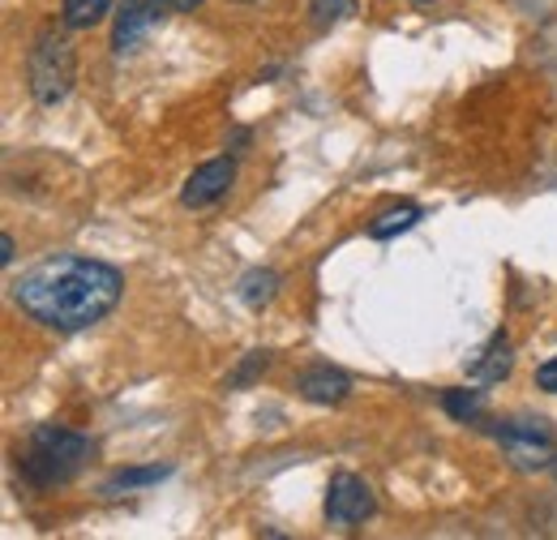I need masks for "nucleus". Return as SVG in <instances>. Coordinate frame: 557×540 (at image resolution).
<instances>
[{
	"instance_id": "nucleus-19",
	"label": "nucleus",
	"mask_w": 557,
	"mask_h": 540,
	"mask_svg": "<svg viewBox=\"0 0 557 540\" xmlns=\"http://www.w3.org/2000/svg\"><path fill=\"white\" fill-rule=\"evenodd\" d=\"M163 4H168L172 13H194V9L202 4V0H163Z\"/></svg>"
},
{
	"instance_id": "nucleus-14",
	"label": "nucleus",
	"mask_w": 557,
	"mask_h": 540,
	"mask_svg": "<svg viewBox=\"0 0 557 540\" xmlns=\"http://www.w3.org/2000/svg\"><path fill=\"white\" fill-rule=\"evenodd\" d=\"M442 412L459 425H472L481 412H485V391H468V386H455L442 395Z\"/></svg>"
},
{
	"instance_id": "nucleus-10",
	"label": "nucleus",
	"mask_w": 557,
	"mask_h": 540,
	"mask_svg": "<svg viewBox=\"0 0 557 540\" xmlns=\"http://www.w3.org/2000/svg\"><path fill=\"white\" fill-rule=\"evenodd\" d=\"M236 296L249 309H267L278 296V274L271 267H249L240 274V283H236Z\"/></svg>"
},
{
	"instance_id": "nucleus-7",
	"label": "nucleus",
	"mask_w": 557,
	"mask_h": 540,
	"mask_svg": "<svg viewBox=\"0 0 557 540\" xmlns=\"http://www.w3.org/2000/svg\"><path fill=\"white\" fill-rule=\"evenodd\" d=\"M232 181H236V163H232L227 155H219V159H210L202 168H194V176H189L185 189H181V206H189V210L214 206L232 189Z\"/></svg>"
},
{
	"instance_id": "nucleus-1",
	"label": "nucleus",
	"mask_w": 557,
	"mask_h": 540,
	"mask_svg": "<svg viewBox=\"0 0 557 540\" xmlns=\"http://www.w3.org/2000/svg\"><path fill=\"white\" fill-rule=\"evenodd\" d=\"M125 292V274L86 254H57L13 283V305L48 331H90L103 322Z\"/></svg>"
},
{
	"instance_id": "nucleus-4",
	"label": "nucleus",
	"mask_w": 557,
	"mask_h": 540,
	"mask_svg": "<svg viewBox=\"0 0 557 540\" xmlns=\"http://www.w3.org/2000/svg\"><path fill=\"white\" fill-rule=\"evenodd\" d=\"M493 438L510 451L519 468H554V433L545 429V420H502Z\"/></svg>"
},
{
	"instance_id": "nucleus-17",
	"label": "nucleus",
	"mask_w": 557,
	"mask_h": 540,
	"mask_svg": "<svg viewBox=\"0 0 557 540\" xmlns=\"http://www.w3.org/2000/svg\"><path fill=\"white\" fill-rule=\"evenodd\" d=\"M536 386L545 395H557V356H549L545 365H536Z\"/></svg>"
},
{
	"instance_id": "nucleus-6",
	"label": "nucleus",
	"mask_w": 557,
	"mask_h": 540,
	"mask_svg": "<svg viewBox=\"0 0 557 540\" xmlns=\"http://www.w3.org/2000/svg\"><path fill=\"white\" fill-rule=\"evenodd\" d=\"M163 9H168L163 0H116V13H112V52L116 57L138 52V44L146 39V30L159 22Z\"/></svg>"
},
{
	"instance_id": "nucleus-11",
	"label": "nucleus",
	"mask_w": 557,
	"mask_h": 540,
	"mask_svg": "<svg viewBox=\"0 0 557 540\" xmlns=\"http://www.w3.org/2000/svg\"><path fill=\"white\" fill-rule=\"evenodd\" d=\"M172 476V464H150V468H121L103 480V498H121V493H134V489H146V484H159Z\"/></svg>"
},
{
	"instance_id": "nucleus-22",
	"label": "nucleus",
	"mask_w": 557,
	"mask_h": 540,
	"mask_svg": "<svg viewBox=\"0 0 557 540\" xmlns=\"http://www.w3.org/2000/svg\"><path fill=\"white\" fill-rule=\"evenodd\" d=\"M554 472H557V459H554Z\"/></svg>"
},
{
	"instance_id": "nucleus-5",
	"label": "nucleus",
	"mask_w": 557,
	"mask_h": 540,
	"mask_svg": "<svg viewBox=\"0 0 557 540\" xmlns=\"http://www.w3.org/2000/svg\"><path fill=\"white\" fill-rule=\"evenodd\" d=\"M373 511H377V498H373V489L360 476L351 472L331 476V484H326V519L335 528H356V524L373 519Z\"/></svg>"
},
{
	"instance_id": "nucleus-20",
	"label": "nucleus",
	"mask_w": 557,
	"mask_h": 540,
	"mask_svg": "<svg viewBox=\"0 0 557 540\" xmlns=\"http://www.w3.org/2000/svg\"><path fill=\"white\" fill-rule=\"evenodd\" d=\"M245 146H249V130H236V134H232V150H236V155H240V150H245Z\"/></svg>"
},
{
	"instance_id": "nucleus-2",
	"label": "nucleus",
	"mask_w": 557,
	"mask_h": 540,
	"mask_svg": "<svg viewBox=\"0 0 557 540\" xmlns=\"http://www.w3.org/2000/svg\"><path fill=\"white\" fill-rule=\"evenodd\" d=\"M95 455V442L77 429L65 425H39L30 429L26 446H22V459H17V472L30 489H57V484H70L82 476V468L90 464Z\"/></svg>"
},
{
	"instance_id": "nucleus-12",
	"label": "nucleus",
	"mask_w": 557,
	"mask_h": 540,
	"mask_svg": "<svg viewBox=\"0 0 557 540\" xmlns=\"http://www.w3.org/2000/svg\"><path fill=\"white\" fill-rule=\"evenodd\" d=\"M420 219H424V206H417V202L391 206V210H382V214L369 223V241H391V236H399V232L417 228Z\"/></svg>"
},
{
	"instance_id": "nucleus-21",
	"label": "nucleus",
	"mask_w": 557,
	"mask_h": 540,
	"mask_svg": "<svg viewBox=\"0 0 557 540\" xmlns=\"http://www.w3.org/2000/svg\"><path fill=\"white\" fill-rule=\"evenodd\" d=\"M417 4H433V0H417Z\"/></svg>"
},
{
	"instance_id": "nucleus-23",
	"label": "nucleus",
	"mask_w": 557,
	"mask_h": 540,
	"mask_svg": "<svg viewBox=\"0 0 557 540\" xmlns=\"http://www.w3.org/2000/svg\"><path fill=\"white\" fill-rule=\"evenodd\" d=\"M240 4H249V0H240Z\"/></svg>"
},
{
	"instance_id": "nucleus-13",
	"label": "nucleus",
	"mask_w": 557,
	"mask_h": 540,
	"mask_svg": "<svg viewBox=\"0 0 557 540\" xmlns=\"http://www.w3.org/2000/svg\"><path fill=\"white\" fill-rule=\"evenodd\" d=\"M112 9H116V0H61V22H65L70 30H90V26H99Z\"/></svg>"
},
{
	"instance_id": "nucleus-3",
	"label": "nucleus",
	"mask_w": 557,
	"mask_h": 540,
	"mask_svg": "<svg viewBox=\"0 0 557 540\" xmlns=\"http://www.w3.org/2000/svg\"><path fill=\"white\" fill-rule=\"evenodd\" d=\"M70 30V26H65ZM61 26H44L26 52V82L39 108H57L65 103L77 82V52H73L70 35Z\"/></svg>"
},
{
	"instance_id": "nucleus-16",
	"label": "nucleus",
	"mask_w": 557,
	"mask_h": 540,
	"mask_svg": "<svg viewBox=\"0 0 557 540\" xmlns=\"http://www.w3.org/2000/svg\"><path fill=\"white\" fill-rule=\"evenodd\" d=\"M267 369H271V352H267V347H262V352H245L240 365L227 373V391H245V386H253Z\"/></svg>"
},
{
	"instance_id": "nucleus-8",
	"label": "nucleus",
	"mask_w": 557,
	"mask_h": 540,
	"mask_svg": "<svg viewBox=\"0 0 557 540\" xmlns=\"http://www.w3.org/2000/svg\"><path fill=\"white\" fill-rule=\"evenodd\" d=\"M296 391H300V400H309V404L335 407L351 395V378L344 369H335V365H309V369L296 378Z\"/></svg>"
},
{
	"instance_id": "nucleus-15",
	"label": "nucleus",
	"mask_w": 557,
	"mask_h": 540,
	"mask_svg": "<svg viewBox=\"0 0 557 540\" xmlns=\"http://www.w3.org/2000/svg\"><path fill=\"white\" fill-rule=\"evenodd\" d=\"M351 13H356V0H309V22H313L318 35H326L331 26L348 22Z\"/></svg>"
},
{
	"instance_id": "nucleus-9",
	"label": "nucleus",
	"mask_w": 557,
	"mask_h": 540,
	"mask_svg": "<svg viewBox=\"0 0 557 540\" xmlns=\"http://www.w3.org/2000/svg\"><path fill=\"white\" fill-rule=\"evenodd\" d=\"M510 369H515V347H510V339L497 335L488 339L485 347L468 360V378L472 382H481V386H493V382H506L510 378Z\"/></svg>"
},
{
	"instance_id": "nucleus-18",
	"label": "nucleus",
	"mask_w": 557,
	"mask_h": 540,
	"mask_svg": "<svg viewBox=\"0 0 557 540\" xmlns=\"http://www.w3.org/2000/svg\"><path fill=\"white\" fill-rule=\"evenodd\" d=\"M13 254H17V245H13V236L4 232V241H0V262H4V267H13Z\"/></svg>"
}]
</instances>
